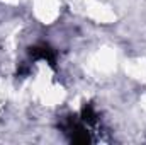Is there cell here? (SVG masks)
<instances>
[{"instance_id": "obj_1", "label": "cell", "mask_w": 146, "mask_h": 145, "mask_svg": "<svg viewBox=\"0 0 146 145\" xmlns=\"http://www.w3.org/2000/svg\"><path fill=\"white\" fill-rule=\"evenodd\" d=\"M29 55L34 60H44L46 63H49L53 68L56 65V51L53 48H49L48 44H39V46H33L29 50Z\"/></svg>"}, {"instance_id": "obj_2", "label": "cell", "mask_w": 146, "mask_h": 145, "mask_svg": "<svg viewBox=\"0 0 146 145\" xmlns=\"http://www.w3.org/2000/svg\"><path fill=\"white\" fill-rule=\"evenodd\" d=\"M82 119L85 123H88V125H92V123L97 121V114H95V111H94V108L90 104L83 106V109H82Z\"/></svg>"}]
</instances>
